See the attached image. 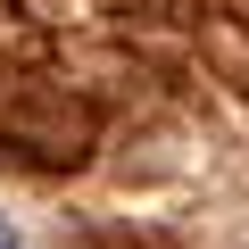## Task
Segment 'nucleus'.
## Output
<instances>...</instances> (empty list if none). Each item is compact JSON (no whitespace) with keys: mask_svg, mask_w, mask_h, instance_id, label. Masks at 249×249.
<instances>
[{"mask_svg":"<svg viewBox=\"0 0 249 249\" xmlns=\"http://www.w3.org/2000/svg\"><path fill=\"white\" fill-rule=\"evenodd\" d=\"M0 249H25V241H17V232H9V224H0Z\"/></svg>","mask_w":249,"mask_h":249,"instance_id":"obj_1","label":"nucleus"}]
</instances>
